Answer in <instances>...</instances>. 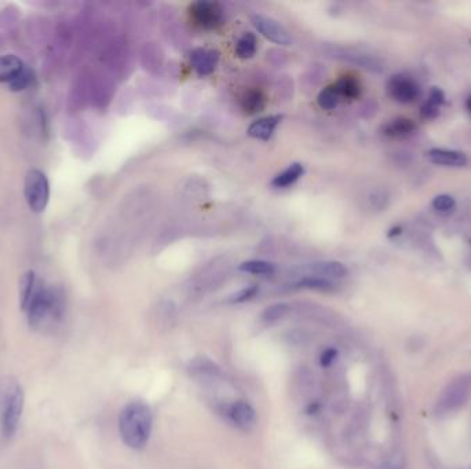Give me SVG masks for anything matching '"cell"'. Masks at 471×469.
Instances as JSON below:
<instances>
[{"instance_id": "obj_27", "label": "cell", "mask_w": 471, "mask_h": 469, "mask_svg": "<svg viewBox=\"0 0 471 469\" xmlns=\"http://www.w3.org/2000/svg\"><path fill=\"white\" fill-rule=\"evenodd\" d=\"M258 292H259V288L256 285H251V286L243 288L242 291L236 292L233 296L230 297V301L232 303H244V301L251 300L252 297L256 296Z\"/></svg>"}, {"instance_id": "obj_11", "label": "cell", "mask_w": 471, "mask_h": 469, "mask_svg": "<svg viewBox=\"0 0 471 469\" xmlns=\"http://www.w3.org/2000/svg\"><path fill=\"white\" fill-rule=\"evenodd\" d=\"M426 157L430 163L441 167H450V168H460L467 164V156L459 150H449V149H430L426 153Z\"/></svg>"}, {"instance_id": "obj_7", "label": "cell", "mask_w": 471, "mask_h": 469, "mask_svg": "<svg viewBox=\"0 0 471 469\" xmlns=\"http://www.w3.org/2000/svg\"><path fill=\"white\" fill-rule=\"evenodd\" d=\"M387 94L398 103L408 105L421 97V87L409 74H393L387 80Z\"/></svg>"}, {"instance_id": "obj_8", "label": "cell", "mask_w": 471, "mask_h": 469, "mask_svg": "<svg viewBox=\"0 0 471 469\" xmlns=\"http://www.w3.org/2000/svg\"><path fill=\"white\" fill-rule=\"evenodd\" d=\"M252 24L262 36H265L268 40H271L276 45L290 46L293 42L288 30L271 17H266L262 14H255V16H252Z\"/></svg>"}, {"instance_id": "obj_29", "label": "cell", "mask_w": 471, "mask_h": 469, "mask_svg": "<svg viewBox=\"0 0 471 469\" xmlns=\"http://www.w3.org/2000/svg\"><path fill=\"white\" fill-rule=\"evenodd\" d=\"M421 117L426 119V120L437 119L438 115H440V108H438L437 105H434V103L426 100V102L423 103V106H421Z\"/></svg>"}, {"instance_id": "obj_24", "label": "cell", "mask_w": 471, "mask_h": 469, "mask_svg": "<svg viewBox=\"0 0 471 469\" xmlns=\"http://www.w3.org/2000/svg\"><path fill=\"white\" fill-rule=\"evenodd\" d=\"M291 307L287 303H277L269 306L263 313H262V321L265 322L266 325H272L276 322L283 320L288 313H290Z\"/></svg>"}, {"instance_id": "obj_13", "label": "cell", "mask_w": 471, "mask_h": 469, "mask_svg": "<svg viewBox=\"0 0 471 469\" xmlns=\"http://www.w3.org/2000/svg\"><path fill=\"white\" fill-rule=\"evenodd\" d=\"M303 272H309V275L322 277L327 279H341V278H345L348 274L346 266L344 263L335 262V260H324V262L312 263L307 267H305Z\"/></svg>"}, {"instance_id": "obj_2", "label": "cell", "mask_w": 471, "mask_h": 469, "mask_svg": "<svg viewBox=\"0 0 471 469\" xmlns=\"http://www.w3.org/2000/svg\"><path fill=\"white\" fill-rule=\"evenodd\" d=\"M24 410V391L14 378L6 380L0 394V427L4 438L10 439L17 432Z\"/></svg>"}, {"instance_id": "obj_12", "label": "cell", "mask_w": 471, "mask_h": 469, "mask_svg": "<svg viewBox=\"0 0 471 469\" xmlns=\"http://www.w3.org/2000/svg\"><path fill=\"white\" fill-rule=\"evenodd\" d=\"M220 62V52L217 50L196 49L191 52V64L198 76L212 74Z\"/></svg>"}, {"instance_id": "obj_14", "label": "cell", "mask_w": 471, "mask_h": 469, "mask_svg": "<svg viewBox=\"0 0 471 469\" xmlns=\"http://www.w3.org/2000/svg\"><path fill=\"white\" fill-rule=\"evenodd\" d=\"M284 119L283 115H273L266 116L262 119H258L256 122L248 127L247 134L251 138L259 139V141H269L277 128V125L281 123Z\"/></svg>"}, {"instance_id": "obj_16", "label": "cell", "mask_w": 471, "mask_h": 469, "mask_svg": "<svg viewBox=\"0 0 471 469\" xmlns=\"http://www.w3.org/2000/svg\"><path fill=\"white\" fill-rule=\"evenodd\" d=\"M24 62L16 55L0 57V83L10 84L25 71Z\"/></svg>"}, {"instance_id": "obj_31", "label": "cell", "mask_w": 471, "mask_h": 469, "mask_svg": "<svg viewBox=\"0 0 471 469\" xmlns=\"http://www.w3.org/2000/svg\"><path fill=\"white\" fill-rule=\"evenodd\" d=\"M370 201H371L373 208H383L386 205L387 197L383 192H375V193H372Z\"/></svg>"}, {"instance_id": "obj_6", "label": "cell", "mask_w": 471, "mask_h": 469, "mask_svg": "<svg viewBox=\"0 0 471 469\" xmlns=\"http://www.w3.org/2000/svg\"><path fill=\"white\" fill-rule=\"evenodd\" d=\"M471 381L467 377L453 380L437 402V413L448 415L460 409L470 396Z\"/></svg>"}, {"instance_id": "obj_28", "label": "cell", "mask_w": 471, "mask_h": 469, "mask_svg": "<svg viewBox=\"0 0 471 469\" xmlns=\"http://www.w3.org/2000/svg\"><path fill=\"white\" fill-rule=\"evenodd\" d=\"M30 83H32V74L28 68H25L24 72L20 74L14 81H11L8 86L13 91H23Z\"/></svg>"}, {"instance_id": "obj_3", "label": "cell", "mask_w": 471, "mask_h": 469, "mask_svg": "<svg viewBox=\"0 0 471 469\" xmlns=\"http://www.w3.org/2000/svg\"><path fill=\"white\" fill-rule=\"evenodd\" d=\"M64 300L57 292L40 286L38 295L26 310L30 326L39 328L46 321H55L62 317Z\"/></svg>"}, {"instance_id": "obj_20", "label": "cell", "mask_w": 471, "mask_h": 469, "mask_svg": "<svg viewBox=\"0 0 471 469\" xmlns=\"http://www.w3.org/2000/svg\"><path fill=\"white\" fill-rule=\"evenodd\" d=\"M291 288L294 289H310V291H320V292H332L336 289V285L327 278L316 277V275H305L297 279Z\"/></svg>"}, {"instance_id": "obj_33", "label": "cell", "mask_w": 471, "mask_h": 469, "mask_svg": "<svg viewBox=\"0 0 471 469\" xmlns=\"http://www.w3.org/2000/svg\"><path fill=\"white\" fill-rule=\"evenodd\" d=\"M466 109H467V112L470 113L471 116V94L466 98Z\"/></svg>"}, {"instance_id": "obj_21", "label": "cell", "mask_w": 471, "mask_h": 469, "mask_svg": "<svg viewBox=\"0 0 471 469\" xmlns=\"http://www.w3.org/2000/svg\"><path fill=\"white\" fill-rule=\"evenodd\" d=\"M305 173V166L302 163H293L283 173L273 178L272 186L274 189H287L293 186Z\"/></svg>"}, {"instance_id": "obj_17", "label": "cell", "mask_w": 471, "mask_h": 469, "mask_svg": "<svg viewBox=\"0 0 471 469\" xmlns=\"http://www.w3.org/2000/svg\"><path fill=\"white\" fill-rule=\"evenodd\" d=\"M266 106V95L259 88H248L240 97V108L247 115H256Z\"/></svg>"}, {"instance_id": "obj_30", "label": "cell", "mask_w": 471, "mask_h": 469, "mask_svg": "<svg viewBox=\"0 0 471 469\" xmlns=\"http://www.w3.org/2000/svg\"><path fill=\"white\" fill-rule=\"evenodd\" d=\"M446 94H444V91H443L441 88H438V87H433V88L430 90V93H429V99H427V100L431 102V103H434V105H437L438 108H441V106L446 103Z\"/></svg>"}, {"instance_id": "obj_19", "label": "cell", "mask_w": 471, "mask_h": 469, "mask_svg": "<svg viewBox=\"0 0 471 469\" xmlns=\"http://www.w3.org/2000/svg\"><path fill=\"white\" fill-rule=\"evenodd\" d=\"M334 87L338 93L339 98H345L347 100L358 98L363 91L360 80L351 74L342 76L336 83H334Z\"/></svg>"}, {"instance_id": "obj_26", "label": "cell", "mask_w": 471, "mask_h": 469, "mask_svg": "<svg viewBox=\"0 0 471 469\" xmlns=\"http://www.w3.org/2000/svg\"><path fill=\"white\" fill-rule=\"evenodd\" d=\"M431 205L440 214H449L456 208V201L449 195H440V196L434 197Z\"/></svg>"}, {"instance_id": "obj_32", "label": "cell", "mask_w": 471, "mask_h": 469, "mask_svg": "<svg viewBox=\"0 0 471 469\" xmlns=\"http://www.w3.org/2000/svg\"><path fill=\"white\" fill-rule=\"evenodd\" d=\"M335 349H327L324 354H322V364L324 365V366H328L332 361H334V358H335Z\"/></svg>"}, {"instance_id": "obj_10", "label": "cell", "mask_w": 471, "mask_h": 469, "mask_svg": "<svg viewBox=\"0 0 471 469\" xmlns=\"http://www.w3.org/2000/svg\"><path fill=\"white\" fill-rule=\"evenodd\" d=\"M332 54L338 59L351 62V64L358 65V66H361V68H364L370 72H373V74H382L383 72L382 62L378 58H375L373 55H370V54L345 49H335Z\"/></svg>"}, {"instance_id": "obj_1", "label": "cell", "mask_w": 471, "mask_h": 469, "mask_svg": "<svg viewBox=\"0 0 471 469\" xmlns=\"http://www.w3.org/2000/svg\"><path fill=\"white\" fill-rule=\"evenodd\" d=\"M153 415L142 400H132L125 405L119 417V432L124 445L141 450L148 445L152 434Z\"/></svg>"}, {"instance_id": "obj_9", "label": "cell", "mask_w": 471, "mask_h": 469, "mask_svg": "<svg viewBox=\"0 0 471 469\" xmlns=\"http://www.w3.org/2000/svg\"><path fill=\"white\" fill-rule=\"evenodd\" d=\"M226 417L242 431H251L256 424V413L246 400H234L223 410Z\"/></svg>"}, {"instance_id": "obj_25", "label": "cell", "mask_w": 471, "mask_h": 469, "mask_svg": "<svg viewBox=\"0 0 471 469\" xmlns=\"http://www.w3.org/2000/svg\"><path fill=\"white\" fill-rule=\"evenodd\" d=\"M339 95L334 87V84L325 87L322 91H320L317 97V103L324 110H334L339 105Z\"/></svg>"}, {"instance_id": "obj_5", "label": "cell", "mask_w": 471, "mask_h": 469, "mask_svg": "<svg viewBox=\"0 0 471 469\" xmlns=\"http://www.w3.org/2000/svg\"><path fill=\"white\" fill-rule=\"evenodd\" d=\"M191 23L203 30H215L225 24L222 7L217 1H195L188 8Z\"/></svg>"}, {"instance_id": "obj_18", "label": "cell", "mask_w": 471, "mask_h": 469, "mask_svg": "<svg viewBox=\"0 0 471 469\" xmlns=\"http://www.w3.org/2000/svg\"><path fill=\"white\" fill-rule=\"evenodd\" d=\"M40 289V285L36 279V275L33 272H25L20 282V301H21V308L26 313L29 308L30 303L33 301L35 296L38 295Z\"/></svg>"}, {"instance_id": "obj_22", "label": "cell", "mask_w": 471, "mask_h": 469, "mask_svg": "<svg viewBox=\"0 0 471 469\" xmlns=\"http://www.w3.org/2000/svg\"><path fill=\"white\" fill-rule=\"evenodd\" d=\"M256 45H258V42H256V37L254 33H251V32L244 33L236 43V50H234L236 55L242 59L252 58L256 52Z\"/></svg>"}, {"instance_id": "obj_34", "label": "cell", "mask_w": 471, "mask_h": 469, "mask_svg": "<svg viewBox=\"0 0 471 469\" xmlns=\"http://www.w3.org/2000/svg\"><path fill=\"white\" fill-rule=\"evenodd\" d=\"M470 43H471V40H470Z\"/></svg>"}, {"instance_id": "obj_15", "label": "cell", "mask_w": 471, "mask_h": 469, "mask_svg": "<svg viewBox=\"0 0 471 469\" xmlns=\"http://www.w3.org/2000/svg\"><path fill=\"white\" fill-rule=\"evenodd\" d=\"M416 124L407 117H397L382 127V134L390 139H405L414 135Z\"/></svg>"}, {"instance_id": "obj_23", "label": "cell", "mask_w": 471, "mask_h": 469, "mask_svg": "<svg viewBox=\"0 0 471 469\" xmlns=\"http://www.w3.org/2000/svg\"><path fill=\"white\" fill-rule=\"evenodd\" d=\"M240 272L254 274V275H273L276 267L271 262L266 260H247L240 265Z\"/></svg>"}, {"instance_id": "obj_4", "label": "cell", "mask_w": 471, "mask_h": 469, "mask_svg": "<svg viewBox=\"0 0 471 469\" xmlns=\"http://www.w3.org/2000/svg\"><path fill=\"white\" fill-rule=\"evenodd\" d=\"M25 199L35 214H42L47 208L50 183L47 176L39 170H30L25 176Z\"/></svg>"}]
</instances>
